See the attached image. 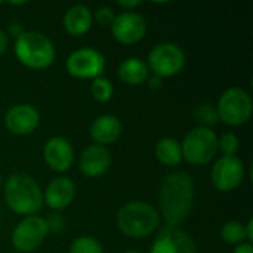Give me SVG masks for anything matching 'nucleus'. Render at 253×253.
Masks as SVG:
<instances>
[{"label": "nucleus", "instance_id": "nucleus-1", "mask_svg": "<svg viewBox=\"0 0 253 253\" xmlns=\"http://www.w3.org/2000/svg\"><path fill=\"white\" fill-rule=\"evenodd\" d=\"M193 200L194 184L188 173L172 172L166 175L159 193L160 215L166 227H179L187 219L193 208Z\"/></svg>", "mask_w": 253, "mask_h": 253}, {"label": "nucleus", "instance_id": "nucleus-2", "mask_svg": "<svg viewBox=\"0 0 253 253\" xmlns=\"http://www.w3.org/2000/svg\"><path fill=\"white\" fill-rule=\"evenodd\" d=\"M4 200L9 209L22 216H33L43 206V194L39 184L27 173H13L4 185Z\"/></svg>", "mask_w": 253, "mask_h": 253}, {"label": "nucleus", "instance_id": "nucleus-3", "mask_svg": "<svg viewBox=\"0 0 253 253\" xmlns=\"http://www.w3.org/2000/svg\"><path fill=\"white\" fill-rule=\"evenodd\" d=\"M160 224L157 209L145 202H127L117 213L119 230L130 239H142L153 234Z\"/></svg>", "mask_w": 253, "mask_h": 253}, {"label": "nucleus", "instance_id": "nucleus-4", "mask_svg": "<svg viewBox=\"0 0 253 253\" xmlns=\"http://www.w3.org/2000/svg\"><path fill=\"white\" fill-rule=\"evenodd\" d=\"M15 55L25 67L43 70L53 62L55 46L39 31H22L15 40Z\"/></svg>", "mask_w": 253, "mask_h": 253}, {"label": "nucleus", "instance_id": "nucleus-5", "mask_svg": "<svg viewBox=\"0 0 253 253\" xmlns=\"http://www.w3.org/2000/svg\"><path fill=\"white\" fill-rule=\"evenodd\" d=\"M182 159L194 166H203L215 159L218 153V136L209 127L191 129L181 145Z\"/></svg>", "mask_w": 253, "mask_h": 253}, {"label": "nucleus", "instance_id": "nucleus-6", "mask_svg": "<svg viewBox=\"0 0 253 253\" xmlns=\"http://www.w3.org/2000/svg\"><path fill=\"white\" fill-rule=\"evenodd\" d=\"M253 104L251 95L242 87L227 89L218 101V119L228 126H242L249 122Z\"/></svg>", "mask_w": 253, "mask_h": 253}, {"label": "nucleus", "instance_id": "nucleus-7", "mask_svg": "<svg viewBox=\"0 0 253 253\" xmlns=\"http://www.w3.org/2000/svg\"><path fill=\"white\" fill-rule=\"evenodd\" d=\"M185 65V53L175 43H160L154 46L148 55V70L157 77H172L182 71Z\"/></svg>", "mask_w": 253, "mask_h": 253}, {"label": "nucleus", "instance_id": "nucleus-8", "mask_svg": "<svg viewBox=\"0 0 253 253\" xmlns=\"http://www.w3.org/2000/svg\"><path fill=\"white\" fill-rule=\"evenodd\" d=\"M49 233V222L37 215L25 216L12 231V246L22 253L36 251Z\"/></svg>", "mask_w": 253, "mask_h": 253}, {"label": "nucleus", "instance_id": "nucleus-9", "mask_svg": "<svg viewBox=\"0 0 253 253\" xmlns=\"http://www.w3.org/2000/svg\"><path fill=\"white\" fill-rule=\"evenodd\" d=\"M65 67L76 79H98L105 70V56L93 47H82L68 55Z\"/></svg>", "mask_w": 253, "mask_h": 253}, {"label": "nucleus", "instance_id": "nucleus-10", "mask_svg": "<svg viewBox=\"0 0 253 253\" xmlns=\"http://www.w3.org/2000/svg\"><path fill=\"white\" fill-rule=\"evenodd\" d=\"M212 184L218 191L228 193L236 190L245 178V163L236 157L222 156L218 159L211 172Z\"/></svg>", "mask_w": 253, "mask_h": 253}, {"label": "nucleus", "instance_id": "nucleus-11", "mask_svg": "<svg viewBox=\"0 0 253 253\" xmlns=\"http://www.w3.org/2000/svg\"><path fill=\"white\" fill-rule=\"evenodd\" d=\"M150 253H197V246L187 231L165 225L159 230Z\"/></svg>", "mask_w": 253, "mask_h": 253}, {"label": "nucleus", "instance_id": "nucleus-12", "mask_svg": "<svg viewBox=\"0 0 253 253\" xmlns=\"http://www.w3.org/2000/svg\"><path fill=\"white\" fill-rule=\"evenodd\" d=\"M114 39L122 44H135L147 33V22L138 12L126 10L117 15L111 24Z\"/></svg>", "mask_w": 253, "mask_h": 253}, {"label": "nucleus", "instance_id": "nucleus-13", "mask_svg": "<svg viewBox=\"0 0 253 253\" xmlns=\"http://www.w3.org/2000/svg\"><path fill=\"white\" fill-rule=\"evenodd\" d=\"M40 123L39 111L30 104H18L7 110L4 116V126L13 135H28L36 130Z\"/></svg>", "mask_w": 253, "mask_h": 253}, {"label": "nucleus", "instance_id": "nucleus-14", "mask_svg": "<svg viewBox=\"0 0 253 253\" xmlns=\"http://www.w3.org/2000/svg\"><path fill=\"white\" fill-rule=\"evenodd\" d=\"M46 165L55 172H67L74 163V150L62 136L49 138L43 148Z\"/></svg>", "mask_w": 253, "mask_h": 253}, {"label": "nucleus", "instance_id": "nucleus-15", "mask_svg": "<svg viewBox=\"0 0 253 253\" xmlns=\"http://www.w3.org/2000/svg\"><path fill=\"white\" fill-rule=\"evenodd\" d=\"M80 170L87 178H98L104 175L111 166V154L102 145H90L83 150L79 160Z\"/></svg>", "mask_w": 253, "mask_h": 253}, {"label": "nucleus", "instance_id": "nucleus-16", "mask_svg": "<svg viewBox=\"0 0 253 253\" xmlns=\"http://www.w3.org/2000/svg\"><path fill=\"white\" fill-rule=\"evenodd\" d=\"M74 197L76 184L67 176H58L47 184L43 202L53 211H62L73 203Z\"/></svg>", "mask_w": 253, "mask_h": 253}, {"label": "nucleus", "instance_id": "nucleus-17", "mask_svg": "<svg viewBox=\"0 0 253 253\" xmlns=\"http://www.w3.org/2000/svg\"><path fill=\"white\" fill-rule=\"evenodd\" d=\"M122 122L113 114H104L95 119L90 126V138L96 142V145H108L116 142L122 135Z\"/></svg>", "mask_w": 253, "mask_h": 253}, {"label": "nucleus", "instance_id": "nucleus-18", "mask_svg": "<svg viewBox=\"0 0 253 253\" xmlns=\"http://www.w3.org/2000/svg\"><path fill=\"white\" fill-rule=\"evenodd\" d=\"M92 12L84 4L71 6L64 15V28L71 36H83L92 27Z\"/></svg>", "mask_w": 253, "mask_h": 253}, {"label": "nucleus", "instance_id": "nucleus-19", "mask_svg": "<svg viewBox=\"0 0 253 253\" xmlns=\"http://www.w3.org/2000/svg\"><path fill=\"white\" fill-rule=\"evenodd\" d=\"M117 71H119L120 80L129 86L142 84L148 79V73H150L147 62L136 56L126 58L123 62H120Z\"/></svg>", "mask_w": 253, "mask_h": 253}, {"label": "nucleus", "instance_id": "nucleus-20", "mask_svg": "<svg viewBox=\"0 0 253 253\" xmlns=\"http://www.w3.org/2000/svg\"><path fill=\"white\" fill-rule=\"evenodd\" d=\"M156 157L166 166H176L182 160L181 144L170 136L162 138L156 145Z\"/></svg>", "mask_w": 253, "mask_h": 253}, {"label": "nucleus", "instance_id": "nucleus-21", "mask_svg": "<svg viewBox=\"0 0 253 253\" xmlns=\"http://www.w3.org/2000/svg\"><path fill=\"white\" fill-rule=\"evenodd\" d=\"M221 237L228 245H240L246 239V228L239 221L225 222L221 228Z\"/></svg>", "mask_w": 253, "mask_h": 253}, {"label": "nucleus", "instance_id": "nucleus-22", "mask_svg": "<svg viewBox=\"0 0 253 253\" xmlns=\"http://www.w3.org/2000/svg\"><path fill=\"white\" fill-rule=\"evenodd\" d=\"M70 253H104V249L95 237L80 236L71 243Z\"/></svg>", "mask_w": 253, "mask_h": 253}, {"label": "nucleus", "instance_id": "nucleus-23", "mask_svg": "<svg viewBox=\"0 0 253 253\" xmlns=\"http://www.w3.org/2000/svg\"><path fill=\"white\" fill-rule=\"evenodd\" d=\"M114 87L111 84V82L105 77H98L93 79L92 83V96L95 98V101L98 102H108L113 96Z\"/></svg>", "mask_w": 253, "mask_h": 253}, {"label": "nucleus", "instance_id": "nucleus-24", "mask_svg": "<svg viewBox=\"0 0 253 253\" xmlns=\"http://www.w3.org/2000/svg\"><path fill=\"white\" fill-rule=\"evenodd\" d=\"M197 122L202 125V127H208V126H212L215 125L219 119H218V113H216V108L211 104H205V105H200L196 113H194Z\"/></svg>", "mask_w": 253, "mask_h": 253}, {"label": "nucleus", "instance_id": "nucleus-25", "mask_svg": "<svg viewBox=\"0 0 253 253\" xmlns=\"http://www.w3.org/2000/svg\"><path fill=\"white\" fill-rule=\"evenodd\" d=\"M239 147H240V141L239 138L231 133V132H227L224 133L219 139H218V150H221V153L227 157H231L234 156L237 151H239Z\"/></svg>", "mask_w": 253, "mask_h": 253}, {"label": "nucleus", "instance_id": "nucleus-26", "mask_svg": "<svg viewBox=\"0 0 253 253\" xmlns=\"http://www.w3.org/2000/svg\"><path fill=\"white\" fill-rule=\"evenodd\" d=\"M116 15H114V10L108 6H101L96 9L95 12V19L99 25L102 27H111L113 21H114Z\"/></svg>", "mask_w": 253, "mask_h": 253}, {"label": "nucleus", "instance_id": "nucleus-27", "mask_svg": "<svg viewBox=\"0 0 253 253\" xmlns=\"http://www.w3.org/2000/svg\"><path fill=\"white\" fill-rule=\"evenodd\" d=\"M117 4L119 6H122L123 9H135V7H138L139 4H141V1L139 0H119L117 1Z\"/></svg>", "mask_w": 253, "mask_h": 253}, {"label": "nucleus", "instance_id": "nucleus-28", "mask_svg": "<svg viewBox=\"0 0 253 253\" xmlns=\"http://www.w3.org/2000/svg\"><path fill=\"white\" fill-rule=\"evenodd\" d=\"M234 253H253L252 243H240L234 249Z\"/></svg>", "mask_w": 253, "mask_h": 253}, {"label": "nucleus", "instance_id": "nucleus-29", "mask_svg": "<svg viewBox=\"0 0 253 253\" xmlns=\"http://www.w3.org/2000/svg\"><path fill=\"white\" fill-rule=\"evenodd\" d=\"M7 47V36L3 30H0V55L6 50Z\"/></svg>", "mask_w": 253, "mask_h": 253}, {"label": "nucleus", "instance_id": "nucleus-30", "mask_svg": "<svg viewBox=\"0 0 253 253\" xmlns=\"http://www.w3.org/2000/svg\"><path fill=\"white\" fill-rule=\"evenodd\" d=\"M246 228V239L249 240V243L253 242V219H249V222L245 225Z\"/></svg>", "mask_w": 253, "mask_h": 253}, {"label": "nucleus", "instance_id": "nucleus-31", "mask_svg": "<svg viewBox=\"0 0 253 253\" xmlns=\"http://www.w3.org/2000/svg\"><path fill=\"white\" fill-rule=\"evenodd\" d=\"M160 86H162V79H160V77L154 76L153 79H150V87L157 89V87H160Z\"/></svg>", "mask_w": 253, "mask_h": 253}, {"label": "nucleus", "instance_id": "nucleus-32", "mask_svg": "<svg viewBox=\"0 0 253 253\" xmlns=\"http://www.w3.org/2000/svg\"><path fill=\"white\" fill-rule=\"evenodd\" d=\"M21 33H22V30H21L19 25H16V24H12V25H10V34H12V36L18 37Z\"/></svg>", "mask_w": 253, "mask_h": 253}, {"label": "nucleus", "instance_id": "nucleus-33", "mask_svg": "<svg viewBox=\"0 0 253 253\" xmlns=\"http://www.w3.org/2000/svg\"><path fill=\"white\" fill-rule=\"evenodd\" d=\"M123 253H141V252H136V251H127V252H123Z\"/></svg>", "mask_w": 253, "mask_h": 253}, {"label": "nucleus", "instance_id": "nucleus-34", "mask_svg": "<svg viewBox=\"0 0 253 253\" xmlns=\"http://www.w3.org/2000/svg\"><path fill=\"white\" fill-rule=\"evenodd\" d=\"M0 185H1V178H0Z\"/></svg>", "mask_w": 253, "mask_h": 253}, {"label": "nucleus", "instance_id": "nucleus-35", "mask_svg": "<svg viewBox=\"0 0 253 253\" xmlns=\"http://www.w3.org/2000/svg\"><path fill=\"white\" fill-rule=\"evenodd\" d=\"M0 4H1V1H0Z\"/></svg>", "mask_w": 253, "mask_h": 253}]
</instances>
